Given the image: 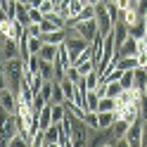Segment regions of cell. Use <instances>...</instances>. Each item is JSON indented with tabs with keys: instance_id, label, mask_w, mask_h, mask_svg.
Listing matches in <instances>:
<instances>
[{
	"instance_id": "obj_1",
	"label": "cell",
	"mask_w": 147,
	"mask_h": 147,
	"mask_svg": "<svg viewBox=\"0 0 147 147\" xmlns=\"http://www.w3.org/2000/svg\"><path fill=\"white\" fill-rule=\"evenodd\" d=\"M0 107H3L5 114H17V107H19V100H17V93L10 88L0 90Z\"/></svg>"
},
{
	"instance_id": "obj_2",
	"label": "cell",
	"mask_w": 147,
	"mask_h": 147,
	"mask_svg": "<svg viewBox=\"0 0 147 147\" xmlns=\"http://www.w3.org/2000/svg\"><path fill=\"white\" fill-rule=\"evenodd\" d=\"M142 123H145V119H138V121H133L131 128H128L126 140L131 142V147H140V142H142Z\"/></svg>"
},
{
	"instance_id": "obj_3",
	"label": "cell",
	"mask_w": 147,
	"mask_h": 147,
	"mask_svg": "<svg viewBox=\"0 0 147 147\" xmlns=\"http://www.w3.org/2000/svg\"><path fill=\"white\" fill-rule=\"evenodd\" d=\"M76 31L83 36L86 40H90V43H93V40L97 38V33H100V26H97V22H95V19H90V22H78Z\"/></svg>"
},
{
	"instance_id": "obj_4",
	"label": "cell",
	"mask_w": 147,
	"mask_h": 147,
	"mask_svg": "<svg viewBox=\"0 0 147 147\" xmlns=\"http://www.w3.org/2000/svg\"><path fill=\"white\" fill-rule=\"evenodd\" d=\"M3 62L7 59H14V57H22V52H19V43L12 40V38H7V36H3Z\"/></svg>"
},
{
	"instance_id": "obj_5",
	"label": "cell",
	"mask_w": 147,
	"mask_h": 147,
	"mask_svg": "<svg viewBox=\"0 0 147 147\" xmlns=\"http://www.w3.org/2000/svg\"><path fill=\"white\" fill-rule=\"evenodd\" d=\"M119 57H138V38H133V36H128V38L123 40V45L116 50Z\"/></svg>"
},
{
	"instance_id": "obj_6",
	"label": "cell",
	"mask_w": 147,
	"mask_h": 147,
	"mask_svg": "<svg viewBox=\"0 0 147 147\" xmlns=\"http://www.w3.org/2000/svg\"><path fill=\"white\" fill-rule=\"evenodd\" d=\"M133 88L145 93V88H147V69L145 67H135L133 69Z\"/></svg>"
},
{
	"instance_id": "obj_7",
	"label": "cell",
	"mask_w": 147,
	"mask_h": 147,
	"mask_svg": "<svg viewBox=\"0 0 147 147\" xmlns=\"http://www.w3.org/2000/svg\"><path fill=\"white\" fill-rule=\"evenodd\" d=\"M128 128H131V123H128L126 119H116V121H114V126L109 128V131H112V138H114V142H116V140H121V138H126Z\"/></svg>"
},
{
	"instance_id": "obj_8",
	"label": "cell",
	"mask_w": 147,
	"mask_h": 147,
	"mask_svg": "<svg viewBox=\"0 0 147 147\" xmlns=\"http://www.w3.org/2000/svg\"><path fill=\"white\" fill-rule=\"evenodd\" d=\"M128 33H131L133 38H138V40H140V38H147V19L140 17L133 26H128Z\"/></svg>"
},
{
	"instance_id": "obj_9",
	"label": "cell",
	"mask_w": 147,
	"mask_h": 147,
	"mask_svg": "<svg viewBox=\"0 0 147 147\" xmlns=\"http://www.w3.org/2000/svg\"><path fill=\"white\" fill-rule=\"evenodd\" d=\"M38 126H40V131H48L52 126V105H45L38 112Z\"/></svg>"
},
{
	"instance_id": "obj_10",
	"label": "cell",
	"mask_w": 147,
	"mask_h": 147,
	"mask_svg": "<svg viewBox=\"0 0 147 147\" xmlns=\"http://www.w3.org/2000/svg\"><path fill=\"white\" fill-rule=\"evenodd\" d=\"M43 40L50 43V45H62L67 40V29H59V31H50V33H43Z\"/></svg>"
},
{
	"instance_id": "obj_11",
	"label": "cell",
	"mask_w": 147,
	"mask_h": 147,
	"mask_svg": "<svg viewBox=\"0 0 147 147\" xmlns=\"http://www.w3.org/2000/svg\"><path fill=\"white\" fill-rule=\"evenodd\" d=\"M97 116H100V128H102V131H109V128L114 126V121L119 119L116 112H97Z\"/></svg>"
},
{
	"instance_id": "obj_12",
	"label": "cell",
	"mask_w": 147,
	"mask_h": 147,
	"mask_svg": "<svg viewBox=\"0 0 147 147\" xmlns=\"http://www.w3.org/2000/svg\"><path fill=\"white\" fill-rule=\"evenodd\" d=\"M57 52H59V45H50V43H45V45H43V50H40L38 55H40V59H45V62H55V59H57Z\"/></svg>"
},
{
	"instance_id": "obj_13",
	"label": "cell",
	"mask_w": 147,
	"mask_h": 147,
	"mask_svg": "<svg viewBox=\"0 0 147 147\" xmlns=\"http://www.w3.org/2000/svg\"><path fill=\"white\" fill-rule=\"evenodd\" d=\"M59 138H62V128H59V123H52L48 131H45V142H48V145L59 142Z\"/></svg>"
},
{
	"instance_id": "obj_14",
	"label": "cell",
	"mask_w": 147,
	"mask_h": 147,
	"mask_svg": "<svg viewBox=\"0 0 147 147\" xmlns=\"http://www.w3.org/2000/svg\"><path fill=\"white\" fill-rule=\"evenodd\" d=\"M116 67L121 71H133L138 67V57H119L116 55Z\"/></svg>"
},
{
	"instance_id": "obj_15",
	"label": "cell",
	"mask_w": 147,
	"mask_h": 147,
	"mask_svg": "<svg viewBox=\"0 0 147 147\" xmlns=\"http://www.w3.org/2000/svg\"><path fill=\"white\" fill-rule=\"evenodd\" d=\"M26 45H29V52H31V55H38V52L43 50L45 40H43V36H40V38H33V36L26 33Z\"/></svg>"
},
{
	"instance_id": "obj_16",
	"label": "cell",
	"mask_w": 147,
	"mask_h": 147,
	"mask_svg": "<svg viewBox=\"0 0 147 147\" xmlns=\"http://www.w3.org/2000/svg\"><path fill=\"white\" fill-rule=\"evenodd\" d=\"M67 105H52V123H62L64 121V119H67Z\"/></svg>"
},
{
	"instance_id": "obj_17",
	"label": "cell",
	"mask_w": 147,
	"mask_h": 147,
	"mask_svg": "<svg viewBox=\"0 0 147 147\" xmlns=\"http://www.w3.org/2000/svg\"><path fill=\"white\" fill-rule=\"evenodd\" d=\"M62 102H67V95H64V88L59 81H55V90H52V100H50V105H62Z\"/></svg>"
},
{
	"instance_id": "obj_18",
	"label": "cell",
	"mask_w": 147,
	"mask_h": 147,
	"mask_svg": "<svg viewBox=\"0 0 147 147\" xmlns=\"http://www.w3.org/2000/svg\"><path fill=\"white\" fill-rule=\"evenodd\" d=\"M40 64H43L40 55H31V57L26 59V71L29 74H40Z\"/></svg>"
},
{
	"instance_id": "obj_19",
	"label": "cell",
	"mask_w": 147,
	"mask_h": 147,
	"mask_svg": "<svg viewBox=\"0 0 147 147\" xmlns=\"http://www.w3.org/2000/svg\"><path fill=\"white\" fill-rule=\"evenodd\" d=\"M29 10H31V7L29 5H17V22H22L24 26H29L31 24V17H29Z\"/></svg>"
},
{
	"instance_id": "obj_20",
	"label": "cell",
	"mask_w": 147,
	"mask_h": 147,
	"mask_svg": "<svg viewBox=\"0 0 147 147\" xmlns=\"http://www.w3.org/2000/svg\"><path fill=\"white\" fill-rule=\"evenodd\" d=\"M100 100H102V95H100L97 90H88V112H97Z\"/></svg>"
},
{
	"instance_id": "obj_21",
	"label": "cell",
	"mask_w": 147,
	"mask_h": 147,
	"mask_svg": "<svg viewBox=\"0 0 147 147\" xmlns=\"http://www.w3.org/2000/svg\"><path fill=\"white\" fill-rule=\"evenodd\" d=\"M40 74H43V78L45 81H55V62H45L40 64Z\"/></svg>"
},
{
	"instance_id": "obj_22",
	"label": "cell",
	"mask_w": 147,
	"mask_h": 147,
	"mask_svg": "<svg viewBox=\"0 0 147 147\" xmlns=\"http://www.w3.org/2000/svg\"><path fill=\"white\" fill-rule=\"evenodd\" d=\"M97 112H116V97H102L100 100V109Z\"/></svg>"
},
{
	"instance_id": "obj_23",
	"label": "cell",
	"mask_w": 147,
	"mask_h": 147,
	"mask_svg": "<svg viewBox=\"0 0 147 147\" xmlns=\"http://www.w3.org/2000/svg\"><path fill=\"white\" fill-rule=\"evenodd\" d=\"M83 123H86L88 128H93V131H97V128H100V116H97V112H86Z\"/></svg>"
},
{
	"instance_id": "obj_24",
	"label": "cell",
	"mask_w": 147,
	"mask_h": 147,
	"mask_svg": "<svg viewBox=\"0 0 147 147\" xmlns=\"http://www.w3.org/2000/svg\"><path fill=\"white\" fill-rule=\"evenodd\" d=\"M95 14H97V7L88 3V5L83 7V12L78 14V22H90V19H95Z\"/></svg>"
},
{
	"instance_id": "obj_25",
	"label": "cell",
	"mask_w": 147,
	"mask_h": 147,
	"mask_svg": "<svg viewBox=\"0 0 147 147\" xmlns=\"http://www.w3.org/2000/svg\"><path fill=\"white\" fill-rule=\"evenodd\" d=\"M64 78H69V81H74V83H78V81L83 78V76H81V71H78V67H69V69H67V74H64ZM64 78H62V81H64Z\"/></svg>"
},
{
	"instance_id": "obj_26",
	"label": "cell",
	"mask_w": 147,
	"mask_h": 147,
	"mask_svg": "<svg viewBox=\"0 0 147 147\" xmlns=\"http://www.w3.org/2000/svg\"><path fill=\"white\" fill-rule=\"evenodd\" d=\"M31 147H45V131H36V133H33Z\"/></svg>"
},
{
	"instance_id": "obj_27",
	"label": "cell",
	"mask_w": 147,
	"mask_h": 147,
	"mask_svg": "<svg viewBox=\"0 0 147 147\" xmlns=\"http://www.w3.org/2000/svg\"><path fill=\"white\" fill-rule=\"evenodd\" d=\"M97 67H95V62L93 59H88V62H83V64H78V71H81V76H88L90 71H95Z\"/></svg>"
},
{
	"instance_id": "obj_28",
	"label": "cell",
	"mask_w": 147,
	"mask_h": 147,
	"mask_svg": "<svg viewBox=\"0 0 147 147\" xmlns=\"http://www.w3.org/2000/svg\"><path fill=\"white\" fill-rule=\"evenodd\" d=\"M26 33L33 36V38H40V36H43V29H40V24H29V26H26Z\"/></svg>"
},
{
	"instance_id": "obj_29",
	"label": "cell",
	"mask_w": 147,
	"mask_h": 147,
	"mask_svg": "<svg viewBox=\"0 0 147 147\" xmlns=\"http://www.w3.org/2000/svg\"><path fill=\"white\" fill-rule=\"evenodd\" d=\"M121 86L128 90V88H133V71H123V76H121Z\"/></svg>"
},
{
	"instance_id": "obj_30",
	"label": "cell",
	"mask_w": 147,
	"mask_h": 147,
	"mask_svg": "<svg viewBox=\"0 0 147 147\" xmlns=\"http://www.w3.org/2000/svg\"><path fill=\"white\" fill-rule=\"evenodd\" d=\"M140 147H147V121L142 123V142H140Z\"/></svg>"
},
{
	"instance_id": "obj_31",
	"label": "cell",
	"mask_w": 147,
	"mask_h": 147,
	"mask_svg": "<svg viewBox=\"0 0 147 147\" xmlns=\"http://www.w3.org/2000/svg\"><path fill=\"white\" fill-rule=\"evenodd\" d=\"M116 147H131V142H128L126 138H121V140H116Z\"/></svg>"
},
{
	"instance_id": "obj_32",
	"label": "cell",
	"mask_w": 147,
	"mask_h": 147,
	"mask_svg": "<svg viewBox=\"0 0 147 147\" xmlns=\"http://www.w3.org/2000/svg\"><path fill=\"white\" fill-rule=\"evenodd\" d=\"M102 147H116V142H112V140H109V142H105Z\"/></svg>"
},
{
	"instance_id": "obj_33",
	"label": "cell",
	"mask_w": 147,
	"mask_h": 147,
	"mask_svg": "<svg viewBox=\"0 0 147 147\" xmlns=\"http://www.w3.org/2000/svg\"><path fill=\"white\" fill-rule=\"evenodd\" d=\"M14 3H22V5H29V0H14Z\"/></svg>"
},
{
	"instance_id": "obj_34",
	"label": "cell",
	"mask_w": 147,
	"mask_h": 147,
	"mask_svg": "<svg viewBox=\"0 0 147 147\" xmlns=\"http://www.w3.org/2000/svg\"><path fill=\"white\" fill-rule=\"evenodd\" d=\"M131 3H133V5H138V3H140V0H131Z\"/></svg>"
},
{
	"instance_id": "obj_35",
	"label": "cell",
	"mask_w": 147,
	"mask_h": 147,
	"mask_svg": "<svg viewBox=\"0 0 147 147\" xmlns=\"http://www.w3.org/2000/svg\"><path fill=\"white\" fill-rule=\"evenodd\" d=\"M57 3H67V0H57Z\"/></svg>"
},
{
	"instance_id": "obj_36",
	"label": "cell",
	"mask_w": 147,
	"mask_h": 147,
	"mask_svg": "<svg viewBox=\"0 0 147 147\" xmlns=\"http://www.w3.org/2000/svg\"><path fill=\"white\" fill-rule=\"evenodd\" d=\"M145 97H147V88H145Z\"/></svg>"
},
{
	"instance_id": "obj_37",
	"label": "cell",
	"mask_w": 147,
	"mask_h": 147,
	"mask_svg": "<svg viewBox=\"0 0 147 147\" xmlns=\"http://www.w3.org/2000/svg\"><path fill=\"white\" fill-rule=\"evenodd\" d=\"M45 147H50V145H48V142H45Z\"/></svg>"
},
{
	"instance_id": "obj_38",
	"label": "cell",
	"mask_w": 147,
	"mask_h": 147,
	"mask_svg": "<svg viewBox=\"0 0 147 147\" xmlns=\"http://www.w3.org/2000/svg\"><path fill=\"white\" fill-rule=\"evenodd\" d=\"M86 3H88V0H86Z\"/></svg>"
}]
</instances>
